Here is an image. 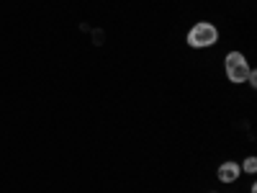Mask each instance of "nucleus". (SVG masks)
<instances>
[{"instance_id":"obj_5","label":"nucleus","mask_w":257,"mask_h":193,"mask_svg":"<svg viewBox=\"0 0 257 193\" xmlns=\"http://www.w3.org/2000/svg\"><path fill=\"white\" fill-rule=\"evenodd\" d=\"M247 82L252 85V88H257V70L252 67V72H249V77H247Z\"/></svg>"},{"instance_id":"obj_6","label":"nucleus","mask_w":257,"mask_h":193,"mask_svg":"<svg viewBox=\"0 0 257 193\" xmlns=\"http://www.w3.org/2000/svg\"><path fill=\"white\" fill-rule=\"evenodd\" d=\"M211 193H216V190H211Z\"/></svg>"},{"instance_id":"obj_2","label":"nucleus","mask_w":257,"mask_h":193,"mask_svg":"<svg viewBox=\"0 0 257 193\" xmlns=\"http://www.w3.org/2000/svg\"><path fill=\"white\" fill-rule=\"evenodd\" d=\"M224 70H226L229 82L242 85V82H247V77H249V72H252V64L247 62V57H244L242 52H229V54L224 57Z\"/></svg>"},{"instance_id":"obj_4","label":"nucleus","mask_w":257,"mask_h":193,"mask_svg":"<svg viewBox=\"0 0 257 193\" xmlns=\"http://www.w3.org/2000/svg\"><path fill=\"white\" fill-rule=\"evenodd\" d=\"M239 167L244 170L247 175H254V173H257V157H244V162H242Z\"/></svg>"},{"instance_id":"obj_1","label":"nucleus","mask_w":257,"mask_h":193,"mask_svg":"<svg viewBox=\"0 0 257 193\" xmlns=\"http://www.w3.org/2000/svg\"><path fill=\"white\" fill-rule=\"evenodd\" d=\"M185 41H188L190 49H208L219 41V29L213 24H208V21H198V24L190 26Z\"/></svg>"},{"instance_id":"obj_3","label":"nucleus","mask_w":257,"mask_h":193,"mask_svg":"<svg viewBox=\"0 0 257 193\" xmlns=\"http://www.w3.org/2000/svg\"><path fill=\"white\" fill-rule=\"evenodd\" d=\"M216 175H219V180L221 183H234V180H239V175H242V167H239V162L237 160H226V162H221L219 165V170H216Z\"/></svg>"}]
</instances>
